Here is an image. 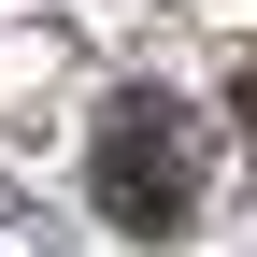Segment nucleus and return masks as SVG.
I'll return each instance as SVG.
<instances>
[{"label": "nucleus", "mask_w": 257, "mask_h": 257, "mask_svg": "<svg viewBox=\"0 0 257 257\" xmlns=\"http://www.w3.org/2000/svg\"><path fill=\"white\" fill-rule=\"evenodd\" d=\"M100 229H128V243H172L186 214H200V172H186V128L157 114V100H114V128H100Z\"/></svg>", "instance_id": "obj_1"}, {"label": "nucleus", "mask_w": 257, "mask_h": 257, "mask_svg": "<svg viewBox=\"0 0 257 257\" xmlns=\"http://www.w3.org/2000/svg\"><path fill=\"white\" fill-rule=\"evenodd\" d=\"M229 114H243V128H257V57H243V86H229Z\"/></svg>", "instance_id": "obj_2"}]
</instances>
